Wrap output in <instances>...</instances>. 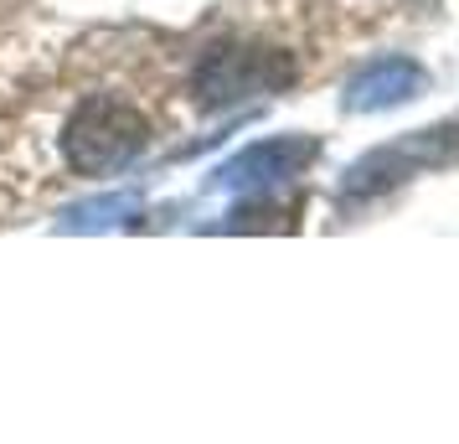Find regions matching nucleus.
Here are the masks:
<instances>
[{"label":"nucleus","mask_w":459,"mask_h":444,"mask_svg":"<svg viewBox=\"0 0 459 444\" xmlns=\"http://www.w3.org/2000/svg\"><path fill=\"white\" fill-rule=\"evenodd\" d=\"M140 217V196L134 191H108V196H88L78 207L57 217V233H108V228H129Z\"/></svg>","instance_id":"423d86ee"},{"label":"nucleus","mask_w":459,"mask_h":444,"mask_svg":"<svg viewBox=\"0 0 459 444\" xmlns=\"http://www.w3.org/2000/svg\"><path fill=\"white\" fill-rule=\"evenodd\" d=\"M434 166H459V129L444 125V129H413V135H403L393 145L372 150V155H361L351 170H346V187L341 196H377V191L397 187V181H408V176H423V170Z\"/></svg>","instance_id":"7ed1b4c3"},{"label":"nucleus","mask_w":459,"mask_h":444,"mask_svg":"<svg viewBox=\"0 0 459 444\" xmlns=\"http://www.w3.org/2000/svg\"><path fill=\"white\" fill-rule=\"evenodd\" d=\"M150 145V125L145 114L125 99H83L67 114L63 125V161L78 176H114V170L134 166Z\"/></svg>","instance_id":"f257e3e1"},{"label":"nucleus","mask_w":459,"mask_h":444,"mask_svg":"<svg viewBox=\"0 0 459 444\" xmlns=\"http://www.w3.org/2000/svg\"><path fill=\"white\" fill-rule=\"evenodd\" d=\"M294 83L290 52H269V47H212L196 63L191 93L202 109H228L243 104L253 93H279Z\"/></svg>","instance_id":"f03ea898"},{"label":"nucleus","mask_w":459,"mask_h":444,"mask_svg":"<svg viewBox=\"0 0 459 444\" xmlns=\"http://www.w3.org/2000/svg\"><path fill=\"white\" fill-rule=\"evenodd\" d=\"M429 83V73L413 63V57H387V63H372L367 73H356L346 83V114H377V109H397L418 99Z\"/></svg>","instance_id":"39448f33"},{"label":"nucleus","mask_w":459,"mask_h":444,"mask_svg":"<svg viewBox=\"0 0 459 444\" xmlns=\"http://www.w3.org/2000/svg\"><path fill=\"white\" fill-rule=\"evenodd\" d=\"M315 155H320V145H315L310 135L258 140V145L238 150L228 166L217 170V187H228V191H273V187H284V181H294Z\"/></svg>","instance_id":"20e7f679"}]
</instances>
